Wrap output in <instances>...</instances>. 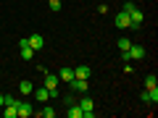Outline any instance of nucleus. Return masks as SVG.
<instances>
[{
	"instance_id": "f257e3e1",
	"label": "nucleus",
	"mask_w": 158,
	"mask_h": 118,
	"mask_svg": "<svg viewBox=\"0 0 158 118\" xmlns=\"http://www.w3.org/2000/svg\"><path fill=\"white\" fill-rule=\"evenodd\" d=\"M77 105L82 108V118H92V116H95V102H92L90 97H82Z\"/></svg>"
},
{
	"instance_id": "f03ea898",
	"label": "nucleus",
	"mask_w": 158,
	"mask_h": 118,
	"mask_svg": "<svg viewBox=\"0 0 158 118\" xmlns=\"http://www.w3.org/2000/svg\"><path fill=\"white\" fill-rule=\"evenodd\" d=\"M127 16H129V29H140V26H142V18H145V16H142V11H140L137 6L132 8Z\"/></svg>"
},
{
	"instance_id": "7ed1b4c3",
	"label": "nucleus",
	"mask_w": 158,
	"mask_h": 118,
	"mask_svg": "<svg viewBox=\"0 0 158 118\" xmlns=\"http://www.w3.org/2000/svg\"><path fill=\"white\" fill-rule=\"evenodd\" d=\"M58 81H61V79H58V73H48V68H45V87L50 89V97L58 95Z\"/></svg>"
},
{
	"instance_id": "20e7f679",
	"label": "nucleus",
	"mask_w": 158,
	"mask_h": 118,
	"mask_svg": "<svg viewBox=\"0 0 158 118\" xmlns=\"http://www.w3.org/2000/svg\"><path fill=\"white\" fill-rule=\"evenodd\" d=\"M87 81H90V79H71L69 87H71L74 92H79V95H85V92H87Z\"/></svg>"
},
{
	"instance_id": "39448f33",
	"label": "nucleus",
	"mask_w": 158,
	"mask_h": 118,
	"mask_svg": "<svg viewBox=\"0 0 158 118\" xmlns=\"http://www.w3.org/2000/svg\"><path fill=\"white\" fill-rule=\"evenodd\" d=\"M27 42H29V47H32V50H42V47H45V37H42V34H32Z\"/></svg>"
},
{
	"instance_id": "423d86ee",
	"label": "nucleus",
	"mask_w": 158,
	"mask_h": 118,
	"mask_svg": "<svg viewBox=\"0 0 158 118\" xmlns=\"http://www.w3.org/2000/svg\"><path fill=\"white\" fill-rule=\"evenodd\" d=\"M145 58V47L142 45H129V61H142Z\"/></svg>"
},
{
	"instance_id": "0eeeda50",
	"label": "nucleus",
	"mask_w": 158,
	"mask_h": 118,
	"mask_svg": "<svg viewBox=\"0 0 158 118\" xmlns=\"http://www.w3.org/2000/svg\"><path fill=\"white\" fill-rule=\"evenodd\" d=\"M16 110H19V118H29V116L34 113V108L29 105V102H19V105H16Z\"/></svg>"
},
{
	"instance_id": "6e6552de",
	"label": "nucleus",
	"mask_w": 158,
	"mask_h": 118,
	"mask_svg": "<svg viewBox=\"0 0 158 118\" xmlns=\"http://www.w3.org/2000/svg\"><path fill=\"white\" fill-rule=\"evenodd\" d=\"M19 47H21V58H24V61H32L34 50L29 47V42H27V39H21V42H19Z\"/></svg>"
},
{
	"instance_id": "1a4fd4ad",
	"label": "nucleus",
	"mask_w": 158,
	"mask_h": 118,
	"mask_svg": "<svg viewBox=\"0 0 158 118\" xmlns=\"http://www.w3.org/2000/svg\"><path fill=\"white\" fill-rule=\"evenodd\" d=\"M116 26H118V29H129V16H127L124 11L116 13Z\"/></svg>"
},
{
	"instance_id": "9d476101",
	"label": "nucleus",
	"mask_w": 158,
	"mask_h": 118,
	"mask_svg": "<svg viewBox=\"0 0 158 118\" xmlns=\"http://www.w3.org/2000/svg\"><path fill=\"white\" fill-rule=\"evenodd\" d=\"M6 110H3V116L6 118H19V110H16V102H8V105H3Z\"/></svg>"
},
{
	"instance_id": "9b49d317",
	"label": "nucleus",
	"mask_w": 158,
	"mask_h": 118,
	"mask_svg": "<svg viewBox=\"0 0 158 118\" xmlns=\"http://www.w3.org/2000/svg\"><path fill=\"white\" fill-rule=\"evenodd\" d=\"M74 79H90V68L87 66H77L74 68Z\"/></svg>"
},
{
	"instance_id": "f8f14e48",
	"label": "nucleus",
	"mask_w": 158,
	"mask_h": 118,
	"mask_svg": "<svg viewBox=\"0 0 158 118\" xmlns=\"http://www.w3.org/2000/svg\"><path fill=\"white\" fill-rule=\"evenodd\" d=\"M19 92H21V95H32V92H34V84L29 81V79H24L21 84H19Z\"/></svg>"
},
{
	"instance_id": "ddd939ff",
	"label": "nucleus",
	"mask_w": 158,
	"mask_h": 118,
	"mask_svg": "<svg viewBox=\"0 0 158 118\" xmlns=\"http://www.w3.org/2000/svg\"><path fill=\"white\" fill-rule=\"evenodd\" d=\"M34 97H37L40 102H48V97H50V89H48V87H42V89H34Z\"/></svg>"
},
{
	"instance_id": "4468645a",
	"label": "nucleus",
	"mask_w": 158,
	"mask_h": 118,
	"mask_svg": "<svg viewBox=\"0 0 158 118\" xmlns=\"http://www.w3.org/2000/svg\"><path fill=\"white\" fill-rule=\"evenodd\" d=\"M58 79H61V81H71V79H74V68H61Z\"/></svg>"
},
{
	"instance_id": "2eb2a0df",
	"label": "nucleus",
	"mask_w": 158,
	"mask_h": 118,
	"mask_svg": "<svg viewBox=\"0 0 158 118\" xmlns=\"http://www.w3.org/2000/svg\"><path fill=\"white\" fill-rule=\"evenodd\" d=\"M69 118H82V108H79L77 102H71V105H69Z\"/></svg>"
},
{
	"instance_id": "dca6fc26",
	"label": "nucleus",
	"mask_w": 158,
	"mask_h": 118,
	"mask_svg": "<svg viewBox=\"0 0 158 118\" xmlns=\"http://www.w3.org/2000/svg\"><path fill=\"white\" fill-rule=\"evenodd\" d=\"M150 87H158V79H156V73H148V76H145V89H150Z\"/></svg>"
},
{
	"instance_id": "f3484780",
	"label": "nucleus",
	"mask_w": 158,
	"mask_h": 118,
	"mask_svg": "<svg viewBox=\"0 0 158 118\" xmlns=\"http://www.w3.org/2000/svg\"><path fill=\"white\" fill-rule=\"evenodd\" d=\"M37 116H42V118H53V116H56V110H53V108H42V110H37Z\"/></svg>"
},
{
	"instance_id": "a211bd4d",
	"label": "nucleus",
	"mask_w": 158,
	"mask_h": 118,
	"mask_svg": "<svg viewBox=\"0 0 158 118\" xmlns=\"http://www.w3.org/2000/svg\"><path fill=\"white\" fill-rule=\"evenodd\" d=\"M129 45H132V42H129L127 37H121V39H118V47H121V50H129Z\"/></svg>"
},
{
	"instance_id": "6ab92c4d",
	"label": "nucleus",
	"mask_w": 158,
	"mask_h": 118,
	"mask_svg": "<svg viewBox=\"0 0 158 118\" xmlns=\"http://www.w3.org/2000/svg\"><path fill=\"white\" fill-rule=\"evenodd\" d=\"M48 6H50V11H61V0H50V3H48Z\"/></svg>"
},
{
	"instance_id": "aec40b11",
	"label": "nucleus",
	"mask_w": 158,
	"mask_h": 118,
	"mask_svg": "<svg viewBox=\"0 0 158 118\" xmlns=\"http://www.w3.org/2000/svg\"><path fill=\"white\" fill-rule=\"evenodd\" d=\"M3 105H6V95H0V108H3Z\"/></svg>"
}]
</instances>
